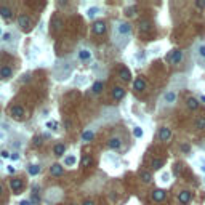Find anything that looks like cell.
<instances>
[{
    "label": "cell",
    "instance_id": "6da1fadb",
    "mask_svg": "<svg viewBox=\"0 0 205 205\" xmlns=\"http://www.w3.org/2000/svg\"><path fill=\"white\" fill-rule=\"evenodd\" d=\"M191 199H192V194H191V191H181L180 196H178V200L181 205H188L191 202Z\"/></svg>",
    "mask_w": 205,
    "mask_h": 205
},
{
    "label": "cell",
    "instance_id": "7a4b0ae2",
    "mask_svg": "<svg viewBox=\"0 0 205 205\" xmlns=\"http://www.w3.org/2000/svg\"><path fill=\"white\" fill-rule=\"evenodd\" d=\"M10 114L15 117V119H18V120H21L24 117V109L21 108V106H13V108L10 109Z\"/></svg>",
    "mask_w": 205,
    "mask_h": 205
},
{
    "label": "cell",
    "instance_id": "3957f363",
    "mask_svg": "<svg viewBox=\"0 0 205 205\" xmlns=\"http://www.w3.org/2000/svg\"><path fill=\"white\" fill-rule=\"evenodd\" d=\"M18 23H19V26H21V29H24V31H29V29H31V19L27 18L26 15H21V16L18 18Z\"/></svg>",
    "mask_w": 205,
    "mask_h": 205
},
{
    "label": "cell",
    "instance_id": "277c9868",
    "mask_svg": "<svg viewBox=\"0 0 205 205\" xmlns=\"http://www.w3.org/2000/svg\"><path fill=\"white\" fill-rule=\"evenodd\" d=\"M181 58H183L181 50H173L170 55H168V61H172L173 64H178V63L181 61Z\"/></svg>",
    "mask_w": 205,
    "mask_h": 205
},
{
    "label": "cell",
    "instance_id": "5b68a950",
    "mask_svg": "<svg viewBox=\"0 0 205 205\" xmlns=\"http://www.w3.org/2000/svg\"><path fill=\"white\" fill-rule=\"evenodd\" d=\"M117 32H119L120 35H128V34L131 32L130 23H120V24L117 26Z\"/></svg>",
    "mask_w": 205,
    "mask_h": 205
},
{
    "label": "cell",
    "instance_id": "8992f818",
    "mask_svg": "<svg viewBox=\"0 0 205 205\" xmlns=\"http://www.w3.org/2000/svg\"><path fill=\"white\" fill-rule=\"evenodd\" d=\"M106 29H108V27H106V23H104V21H96V23L93 24V32L98 34V35L104 34Z\"/></svg>",
    "mask_w": 205,
    "mask_h": 205
},
{
    "label": "cell",
    "instance_id": "52a82bcc",
    "mask_svg": "<svg viewBox=\"0 0 205 205\" xmlns=\"http://www.w3.org/2000/svg\"><path fill=\"white\" fill-rule=\"evenodd\" d=\"M159 138H160V141H168L172 138V130L167 128V127H162L159 130Z\"/></svg>",
    "mask_w": 205,
    "mask_h": 205
},
{
    "label": "cell",
    "instance_id": "ba28073f",
    "mask_svg": "<svg viewBox=\"0 0 205 205\" xmlns=\"http://www.w3.org/2000/svg\"><path fill=\"white\" fill-rule=\"evenodd\" d=\"M50 173H51L53 176H59V175L64 173V167L59 165V164H53V165L50 167Z\"/></svg>",
    "mask_w": 205,
    "mask_h": 205
},
{
    "label": "cell",
    "instance_id": "9c48e42d",
    "mask_svg": "<svg viewBox=\"0 0 205 205\" xmlns=\"http://www.w3.org/2000/svg\"><path fill=\"white\" fill-rule=\"evenodd\" d=\"M152 199L155 202H162V200L165 199V191L164 189H155L154 192H152Z\"/></svg>",
    "mask_w": 205,
    "mask_h": 205
},
{
    "label": "cell",
    "instance_id": "30bf717a",
    "mask_svg": "<svg viewBox=\"0 0 205 205\" xmlns=\"http://www.w3.org/2000/svg\"><path fill=\"white\" fill-rule=\"evenodd\" d=\"M133 88H135L136 91H143L144 88H146V82H144V79H141V77H138V79L133 82Z\"/></svg>",
    "mask_w": 205,
    "mask_h": 205
},
{
    "label": "cell",
    "instance_id": "8fae6325",
    "mask_svg": "<svg viewBox=\"0 0 205 205\" xmlns=\"http://www.w3.org/2000/svg\"><path fill=\"white\" fill-rule=\"evenodd\" d=\"M164 101H165L168 106H172V104L176 101V93H175V91H167L165 96H164Z\"/></svg>",
    "mask_w": 205,
    "mask_h": 205
},
{
    "label": "cell",
    "instance_id": "7c38bea8",
    "mask_svg": "<svg viewBox=\"0 0 205 205\" xmlns=\"http://www.w3.org/2000/svg\"><path fill=\"white\" fill-rule=\"evenodd\" d=\"M112 96H114V100H122V98L125 96V90L122 87H114V90H112Z\"/></svg>",
    "mask_w": 205,
    "mask_h": 205
},
{
    "label": "cell",
    "instance_id": "4fadbf2b",
    "mask_svg": "<svg viewBox=\"0 0 205 205\" xmlns=\"http://www.w3.org/2000/svg\"><path fill=\"white\" fill-rule=\"evenodd\" d=\"M122 146V139H120L119 136H114L109 139V147L111 149H119V147Z\"/></svg>",
    "mask_w": 205,
    "mask_h": 205
},
{
    "label": "cell",
    "instance_id": "5bb4252c",
    "mask_svg": "<svg viewBox=\"0 0 205 205\" xmlns=\"http://www.w3.org/2000/svg\"><path fill=\"white\" fill-rule=\"evenodd\" d=\"M186 106L191 109V111H196V109H199V100H196V98H188V101H186Z\"/></svg>",
    "mask_w": 205,
    "mask_h": 205
},
{
    "label": "cell",
    "instance_id": "9a60e30c",
    "mask_svg": "<svg viewBox=\"0 0 205 205\" xmlns=\"http://www.w3.org/2000/svg\"><path fill=\"white\" fill-rule=\"evenodd\" d=\"M10 188L15 191V192H19V191L23 189V181H21V180H11Z\"/></svg>",
    "mask_w": 205,
    "mask_h": 205
},
{
    "label": "cell",
    "instance_id": "2e32d148",
    "mask_svg": "<svg viewBox=\"0 0 205 205\" xmlns=\"http://www.w3.org/2000/svg\"><path fill=\"white\" fill-rule=\"evenodd\" d=\"M119 75H120V79L125 80V82H130V79H131V74H130V70L127 69V67H122V69H120Z\"/></svg>",
    "mask_w": 205,
    "mask_h": 205
},
{
    "label": "cell",
    "instance_id": "e0dca14e",
    "mask_svg": "<svg viewBox=\"0 0 205 205\" xmlns=\"http://www.w3.org/2000/svg\"><path fill=\"white\" fill-rule=\"evenodd\" d=\"M13 74V70L8 67V66H3V67H0V77L2 79H10Z\"/></svg>",
    "mask_w": 205,
    "mask_h": 205
},
{
    "label": "cell",
    "instance_id": "ac0fdd59",
    "mask_svg": "<svg viewBox=\"0 0 205 205\" xmlns=\"http://www.w3.org/2000/svg\"><path fill=\"white\" fill-rule=\"evenodd\" d=\"M0 15H2L6 21L11 19V10L8 8V6H3V5H0Z\"/></svg>",
    "mask_w": 205,
    "mask_h": 205
},
{
    "label": "cell",
    "instance_id": "d6986e66",
    "mask_svg": "<svg viewBox=\"0 0 205 205\" xmlns=\"http://www.w3.org/2000/svg\"><path fill=\"white\" fill-rule=\"evenodd\" d=\"M53 152H55L56 157H61V155H64V152H66V146L64 144H56Z\"/></svg>",
    "mask_w": 205,
    "mask_h": 205
},
{
    "label": "cell",
    "instance_id": "ffe728a7",
    "mask_svg": "<svg viewBox=\"0 0 205 205\" xmlns=\"http://www.w3.org/2000/svg\"><path fill=\"white\" fill-rule=\"evenodd\" d=\"M194 127L197 130H205V117H197L194 122Z\"/></svg>",
    "mask_w": 205,
    "mask_h": 205
},
{
    "label": "cell",
    "instance_id": "44dd1931",
    "mask_svg": "<svg viewBox=\"0 0 205 205\" xmlns=\"http://www.w3.org/2000/svg\"><path fill=\"white\" fill-rule=\"evenodd\" d=\"M79 58H80L82 61H90V59H91V51H88V50H80V51H79Z\"/></svg>",
    "mask_w": 205,
    "mask_h": 205
},
{
    "label": "cell",
    "instance_id": "7402d4cb",
    "mask_svg": "<svg viewBox=\"0 0 205 205\" xmlns=\"http://www.w3.org/2000/svg\"><path fill=\"white\" fill-rule=\"evenodd\" d=\"M139 31L141 32L151 31V23H149V21H141V23H139Z\"/></svg>",
    "mask_w": 205,
    "mask_h": 205
},
{
    "label": "cell",
    "instance_id": "603a6c76",
    "mask_svg": "<svg viewBox=\"0 0 205 205\" xmlns=\"http://www.w3.org/2000/svg\"><path fill=\"white\" fill-rule=\"evenodd\" d=\"M103 88H104V82L100 80V82H96V83H95L91 90H93V93H95V95H98V93H101V90H103Z\"/></svg>",
    "mask_w": 205,
    "mask_h": 205
},
{
    "label": "cell",
    "instance_id": "cb8c5ba5",
    "mask_svg": "<svg viewBox=\"0 0 205 205\" xmlns=\"http://www.w3.org/2000/svg\"><path fill=\"white\" fill-rule=\"evenodd\" d=\"M139 176H141V180H143L144 183H151V181H152V175H151L149 172H141Z\"/></svg>",
    "mask_w": 205,
    "mask_h": 205
},
{
    "label": "cell",
    "instance_id": "d4e9b609",
    "mask_svg": "<svg viewBox=\"0 0 205 205\" xmlns=\"http://www.w3.org/2000/svg\"><path fill=\"white\" fill-rule=\"evenodd\" d=\"M93 138V130H85L83 131V135H82V139L85 141V143H88V141Z\"/></svg>",
    "mask_w": 205,
    "mask_h": 205
},
{
    "label": "cell",
    "instance_id": "484cf974",
    "mask_svg": "<svg viewBox=\"0 0 205 205\" xmlns=\"http://www.w3.org/2000/svg\"><path fill=\"white\" fill-rule=\"evenodd\" d=\"M29 175H32V176H35V175H39L40 173V167L39 165H29Z\"/></svg>",
    "mask_w": 205,
    "mask_h": 205
},
{
    "label": "cell",
    "instance_id": "4316f807",
    "mask_svg": "<svg viewBox=\"0 0 205 205\" xmlns=\"http://www.w3.org/2000/svg\"><path fill=\"white\" fill-rule=\"evenodd\" d=\"M98 11H100V8H96V6H91V8L87 10V16L88 18H95L98 15Z\"/></svg>",
    "mask_w": 205,
    "mask_h": 205
},
{
    "label": "cell",
    "instance_id": "83f0119b",
    "mask_svg": "<svg viewBox=\"0 0 205 205\" xmlns=\"http://www.w3.org/2000/svg\"><path fill=\"white\" fill-rule=\"evenodd\" d=\"M51 26H53V29H55V31H59V29H61V26H63V21H61L59 18H53Z\"/></svg>",
    "mask_w": 205,
    "mask_h": 205
},
{
    "label": "cell",
    "instance_id": "f1b7e54d",
    "mask_svg": "<svg viewBox=\"0 0 205 205\" xmlns=\"http://www.w3.org/2000/svg\"><path fill=\"white\" fill-rule=\"evenodd\" d=\"M162 165H164V160H162V159H154L152 160V168H154V170H159Z\"/></svg>",
    "mask_w": 205,
    "mask_h": 205
},
{
    "label": "cell",
    "instance_id": "f546056e",
    "mask_svg": "<svg viewBox=\"0 0 205 205\" xmlns=\"http://www.w3.org/2000/svg\"><path fill=\"white\" fill-rule=\"evenodd\" d=\"M74 164H75V157H74V155H69V157L64 159V165L70 167V165H74Z\"/></svg>",
    "mask_w": 205,
    "mask_h": 205
},
{
    "label": "cell",
    "instance_id": "4dcf8cb0",
    "mask_svg": "<svg viewBox=\"0 0 205 205\" xmlns=\"http://www.w3.org/2000/svg\"><path fill=\"white\" fill-rule=\"evenodd\" d=\"M135 13H136V6H130V8L125 10V15H127V16H133Z\"/></svg>",
    "mask_w": 205,
    "mask_h": 205
},
{
    "label": "cell",
    "instance_id": "1f68e13d",
    "mask_svg": "<svg viewBox=\"0 0 205 205\" xmlns=\"http://www.w3.org/2000/svg\"><path fill=\"white\" fill-rule=\"evenodd\" d=\"M91 164V157L90 155H85V157L82 159V167H88Z\"/></svg>",
    "mask_w": 205,
    "mask_h": 205
},
{
    "label": "cell",
    "instance_id": "d6a6232c",
    "mask_svg": "<svg viewBox=\"0 0 205 205\" xmlns=\"http://www.w3.org/2000/svg\"><path fill=\"white\" fill-rule=\"evenodd\" d=\"M133 135H135L136 138H141L143 136V130H141L139 127H135V128H133Z\"/></svg>",
    "mask_w": 205,
    "mask_h": 205
},
{
    "label": "cell",
    "instance_id": "836d02e7",
    "mask_svg": "<svg viewBox=\"0 0 205 205\" xmlns=\"http://www.w3.org/2000/svg\"><path fill=\"white\" fill-rule=\"evenodd\" d=\"M196 6H197V8H200V10H203L205 8V0H197Z\"/></svg>",
    "mask_w": 205,
    "mask_h": 205
},
{
    "label": "cell",
    "instance_id": "e575fe53",
    "mask_svg": "<svg viewBox=\"0 0 205 205\" xmlns=\"http://www.w3.org/2000/svg\"><path fill=\"white\" fill-rule=\"evenodd\" d=\"M47 127H48L50 130H56V127H58V123H56V122H48V123H47Z\"/></svg>",
    "mask_w": 205,
    "mask_h": 205
},
{
    "label": "cell",
    "instance_id": "d590c367",
    "mask_svg": "<svg viewBox=\"0 0 205 205\" xmlns=\"http://www.w3.org/2000/svg\"><path fill=\"white\" fill-rule=\"evenodd\" d=\"M181 151H183V152H189V151H191V146L186 144V143H184V144H181Z\"/></svg>",
    "mask_w": 205,
    "mask_h": 205
},
{
    "label": "cell",
    "instance_id": "8d00e7d4",
    "mask_svg": "<svg viewBox=\"0 0 205 205\" xmlns=\"http://www.w3.org/2000/svg\"><path fill=\"white\" fill-rule=\"evenodd\" d=\"M199 55L205 58V45H200V47H199Z\"/></svg>",
    "mask_w": 205,
    "mask_h": 205
},
{
    "label": "cell",
    "instance_id": "74e56055",
    "mask_svg": "<svg viewBox=\"0 0 205 205\" xmlns=\"http://www.w3.org/2000/svg\"><path fill=\"white\" fill-rule=\"evenodd\" d=\"M0 154H2V157H3V159H8V157H11V155H10V152H6V151H2Z\"/></svg>",
    "mask_w": 205,
    "mask_h": 205
},
{
    "label": "cell",
    "instance_id": "f35d334b",
    "mask_svg": "<svg viewBox=\"0 0 205 205\" xmlns=\"http://www.w3.org/2000/svg\"><path fill=\"white\" fill-rule=\"evenodd\" d=\"M11 159H13V160H18V159H19L18 152H13V154H11Z\"/></svg>",
    "mask_w": 205,
    "mask_h": 205
},
{
    "label": "cell",
    "instance_id": "ab89813d",
    "mask_svg": "<svg viewBox=\"0 0 205 205\" xmlns=\"http://www.w3.org/2000/svg\"><path fill=\"white\" fill-rule=\"evenodd\" d=\"M10 37H11L10 34H5V35H3V40H5V42H8V40H10Z\"/></svg>",
    "mask_w": 205,
    "mask_h": 205
},
{
    "label": "cell",
    "instance_id": "60d3db41",
    "mask_svg": "<svg viewBox=\"0 0 205 205\" xmlns=\"http://www.w3.org/2000/svg\"><path fill=\"white\" fill-rule=\"evenodd\" d=\"M6 170H8V173H15V167H8Z\"/></svg>",
    "mask_w": 205,
    "mask_h": 205
},
{
    "label": "cell",
    "instance_id": "b9f144b4",
    "mask_svg": "<svg viewBox=\"0 0 205 205\" xmlns=\"http://www.w3.org/2000/svg\"><path fill=\"white\" fill-rule=\"evenodd\" d=\"M19 205H31V200H23Z\"/></svg>",
    "mask_w": 205,
    "mask_h": 205
},
{
    "label": "cell",
    "instance_id": "7bdbcfd3",
    "mask_svg": "<svg viewBox=\"0 0 205 205\" xmlns=\"http://www.w3.org/2000/svg\"><path fill=\"white\" fill-rule=\"evenodd\" d=\"M83 205H95L93 200H87V202H83Z\"/></svg>",
    "mask_w": 205,
    "mask_h": 205
},
{
    "label": "cell",
    "instance_id": "ee69618b",
    "mask_svg": "<svg viewBox=\"0 0 205 205\" xmlns=\"http://www.w3.org/2000/svg\"><path fill=\"white\" fill-rule=\"evenodd\" d=\"M3 139H5V133L0 131V141H3Z\"/></svg>",
    "mask_w": 205,
    "mask_h": 205
},
{
    "label": "cell",
    "instance_id": "f6af8a7d",
    "mask_svg": "<svg viewBox=\"0 0 205 205\" xmlns=\"http://www.w3.org/2000/svg\"><path fill=\"white\" fill-rule=\"evenodd\" d=\"M200 101H203V103H205V96H200Z\"/></svg>",
    "mask_w": 205,
    "mask_h": 205
},
{
    "label": "cell",
    "instance_id": "bcb514c9",
    "mask_svg": "<svg viewBox=\"0 0 205 205\" xmlns=\"http://www.w3.org/2000/svg\"><path fill=\"white\" fill-rule=\"evenodd\" d=\"M2 191H3V188H2V184H0V194H2Z\"/></svg>",
    "mask_w": 205,
    "mask_h": 205
},
{
    "label": "cell",
    "instance_id": "7dc6e473",
    "mask_svg": "<svg viewBox=\"0 0 205 205\" xmlns=\"http://www.w3.org/2000/svg\"><path fill=\"white\" fill-rule=\"evenodd\" d=\"M0 34H2V31H0Z\"/></svg>",
    "mask_w": 205,
    "mask_h": 205
}]
</instances>
